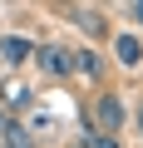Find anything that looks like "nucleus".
I'll return each mask as SVG.
<instances>
[{
  "label": "nucleus",
  "mask_w": 143,
  "mask_h": 148,
  "mask_svg": "<svg viewBox=\"0 0 143 148\" xmlns=\"http://www.w3.org/2000/svg\"><path fill=\"white\" fill-rule=\"evenodd\" d=\"M114 64L118 69H143V40L133 35V30H123V35H114Z\"/></svg>",
  "instance_id": "nucleus-3"
},
{
  "label": "nucleus",
  "mask_w": 143,
  "mask_h": 148,
  "mask_svg": "<svg viewBox=\"0 0 143 148\" xmlns=\"http://www.w3.org/2000/svg\"><path fill=\"white\" fill-rule=\"evenodd\" d=\"M84 143H89V148H123L118 138H109V133H94V128L84 133Z\"/></svg>",
  "instance_id": "nucleus-9"
},
{
  "label": "nucleus",
  "mask_w": 143,
  "mask_h": 148,
  "mask_svg": "<svg viewBox=\"0 0 143 148\" xmlns=\"http://www.w3.org/2000/svg\"><path fill=\"white\" fill-rule=\"evenodd\" d=\"M128 20H133V25L143 30V0H133V5H128Z\"/></svg>",
  "instance_id": "nucleus-10"
},
{
  "label": "nucleus",
  "mask_w": 143,
  "mask_h": 148,
  "mask_svg": "<svg viewBox=\"0 0 143 148\" xmlns=\"http://www.w3.org/2000/svg\"><path fill=\"white\" fill-rule=\"evenodd\" d=\"M69 148H89V143H84V138H79V143H69Z\"/></svg>",
  "instance_id": "nucleus-13"
},
{
  "label": "nucleus",
  "mask_w": 143,
  "mask_h": 148,
  "mask_svg": "<svg viewBox=\"0 0 143 148\" xmlns=\"http://www.w3.org/2000/svg\"><path fill=\"white\" fill-rule=\"evenodd\" d=\"M133 123H138V133H143V99L133 104Z\"/></svg>",
  "instance_id": "nucleus-12"
},
{
  "label": "nucleus",
  "mask_w": 143,
  "mask_h": 148,
  "mask_svg": "<svg viewBox=\"0 0 143 148\" xmlns=\"http://www.w3.org/2000/svg\"><path fill=\"white\" fill-rule=\"evenodd\" d=\"M10 128H15V119H10V114H5V109H0V138H5V133H10Z\"/></svg>",
  "instance_id": "nucleus-11"
},
{
  "label": "nucleus",
  "mask_w": 143,
  "mask_h": 148,
  "mask_svg": "<svg viewBox=\"0 0 143 148\" xmlns=\"http://www.w3.org/2000/svg\"><path fill=\"white\" fill-rule=\"evenodd\" d=\"M35 69L49 74V79H69L74 74V54L64 45H35Z\"/></svg>",
  "instance_id": "nucleus-2"
},
{
  "label": "nucleus",
  "mask_w": 143,
  "mask_h": 148,
  "mask_svg": "<svg viewBox=\"0 0 143 148\" xmlns=\"http://www.w3.org/2000/svg\"><path fill=\"white\" fill-rule=\"evenodd\" d=\"M30 59H35V45H30L25 35H5V40H0V64L20 69V64H30Z\"/></svg>",
  "instance_id": "nucleus-4"
},
{
  "label": "nucleus",
  "mask_w": 143,
  "mask_h": 148,
  "mask_svg": "<svg viewBox=\"0 0 143 148\" xmlns=\"http://www.w3.org/2000/svg\"><path fill=\"white\" fill-rule=\"evenodd\" d=\"M69 15H74V25H84V30H94V35L104 30V15H99V10H89V5H74Z\"/></svg>",
  "instance_id": "nucleus-7"
},
{
  "label": "nucleus",
  "mask_w": 143,
  "mask_h": 148,
  "mask_svg": "<svg viewBox=\"0 0 143 148\" xmlns=\"http://www.w3.org/2000/svg\"><path fill=\"white\" fill-rule=\"evenodd\" d=\"M74 74H84V79H99V74H104V54H99L94 45L74 49Z\"/></svg>",
  "instance_id": "nucleus-5"
},
{
  "label": "nucleus",
  "mask_w": 143,
  "mask_h": 148,
  "mask_svg": "<svg viewBox=\"0 0 143 148\" xmlns=\"http://www.w3.org/2000/svg\"><path fill=\"white\" fill-rule=\"evenodd\" d=\"M89 123H94V133L118 138V128L128 123V104H123V94H118V89H99L94 104H89Z\"/></svg>",
  "instance_id": "nucleus-1"
},
{
  "label": "nucleus",
  "mask_w": 143,
  "mask_h": 148,
  "mask_svg": "<svg viewBox=\"0 0 143 148\" xmlns=\"http://www.w3.org/2000/svg\"><path fill=\"white\" fill-rule=\"evenodd\" d=\"M0 148H35V133H30V128H20V123H15V128H10V133H5V138H0Z\"/></svg>",
  "instance_id": "nucleus-8"
},
{
  "label": "nucleus",
  "mask_w": 143,
  "mask_h": 148,
  "mask_svg": "<svg viewBox=\"0 0 143 148\" xmlns=\"http://www.w3.org/2000/svg\"><path fill=\"white\" fill-rule=\"evenodd\" d=\"M30 99H35V94H30L25 84H15V79H10L5 89H0V109H5V114H15V109H25Z\"/></svg>",
  "instance_id": "nucleus-6"
}]
</instances>
